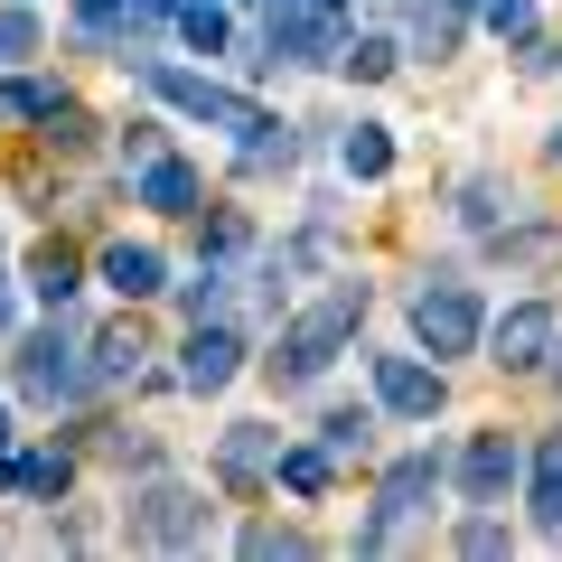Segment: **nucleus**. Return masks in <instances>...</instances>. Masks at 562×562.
<instances>
[{"mask_svg": "<svg viewBox=\"0 0 562 562\" xmlns=\"http://www.w3.org/2000/svg\"><path fill=\"white\" fill-rule=\"evenodd\" d=\"M103 281L122 301H150V291H169V262H160V244H103Z\"/></svg>", "mask_w": 562, "mask_h": 562, "instance_id": "ddd939ff", "label": "nucleus"}, {"mask_svg": "<svg viewBox=\"0 0 562 562\" xmlns=\"http://www.w3.org/2000/svg\"><path fill=\"white\" fill-rule=\"evenodd\" d=\"M85 140H94V113H76V103H57V113H47V150H66V160H76Z\"/></svg>", "mask_w": 562, "mask_h": 562, "instance_id": "c756f323", "label": "nucleus"}, {"mask_svg": "<svg viewBox=\"0 0 562 562\" xmlns=\"http://www.w3.org/2000/svg\"><path fill=\"white\" fill-rule=\"evenodd\" d=\"M319 441H328V460H366V450H375V413H366V403H338V413L319 422Z\"/></svg>", "mask_w": 562, "mask_h": 562, "instance_id": "6ab92c4d", "label": "nucleus"}, {"mask_svg": "<svg viewBox=\"0 0 562 562\" xmlns=\"http://www.w3.org/2000/svg\"><path fill=\"white\" fill-rule=\"evenodd\" d=\"M225 291H235V281H225L216 262H206L198 281H179V310H188V319H225Z\"/></svg>", "mask_w": 562, "mask_h": 562, "instance_id": "393cba45", "label": "nucleus"}, {"mask_svg": "<svg viewBox=\"0 0 562 562\" xmlns=\"http://www.w3.org/2000/svg\"><path fill=\"white\" fill-rule=\"evenodd\" d=\"M375 403H384V413H403V422H431L450 403L441 357H431V366H422V357H375Z\"/></svg>", "mask_w": 562, "mask_h": 562, "instance_id": "6e6552de", "label": "nucleus"}, {"mask_svg": "<svg viewBox=\"0 0 562 562\" xmlns=\"http://www.w3.org/2000/svg\"><path fill=\"white\" fill-rule=\"evenodd\" d=\"M140 357H150V347H140V328H132V319H122V328H103V338H94V384L140 375Z\"/></svg>", "mask_w": 562, "mask_h": 562, "instance_id": "aec40b11", "label": "nucleus"}, {"mask_svg": "<svg viewBox=\"0 0 562 562\" xmlns=\"http://www.w3.org/2000/svg\"><path fill=\"white\" fill-rule=\"evenodd\" d=\"M553 66H562V47H553Z\"/></svg>", "mask_w": 562, "mask_h": 562, "instance_id": "ea45409f", "label": "nucleus"}, {"mask_svg": "<svg viewBox=\"0 0 562 562\" xmlns=\"http://www.w3.org/2000/svg\"><path fill=\"white\" fill-rule=\"evenodd\" d=\"M122 66H132V76L169 103V113H188V122H216V132H244V122H254V103H244V94H225L216 76H188V66L140 57V47H122Z\"/></svg>", "mask_w": 562, "mask_h": 562, "instance_id": "7ed1b4c3", "label": "nucleus"}, {"mask_svg": "<svg viewBox=\"0 0 562 562\" xmlns=\"http://www.w3.org/2000/svg\"><path fill=\"white\" fill-rule=\"evenodd\" d=\"M301 10H328V20H338V10H347V0H301Z\"/></svg>", "mask_w": 562, "mask_h": 562, "instance_id": "f704fd0d", "label": "nucleus"}, {"mask_svg": "<svg viewBox=\"0 0 562 562\" xmlns=\"http://www.w3.org/2000/svg\"><path fill=\"white\" fill-rule=\"evenodd\" d=\"M553 160H562V132H553Z\"/></svg>", "mask_w": 562, "mask_h": 562, "instance_id": "4c0bfd02", "label": "nucleus"}, {"mask_svg": "<svg viewBox=\"0 0 562 562\" xmlns=\"http://www.w3.org/2000/svg\"><path fill=\"white\" fill-rule=\"evenodd\" d=\"M272 479L291 487V497H328V479H338V460H328V441H281Z\"/></svg>", "mask_w": 562, "mask_h": 562, "instance_id": "4468645a", "label": "nucleus"}, {"mask_svg": "<svg viewBox=\"0 0 562 562\" xmlns=\"http://www.w3.org/2000/svg\"><path fill=\"white\" fill-rule=\"evenodd\" d=\"M272 460H281V431H272V422H235V431L216 441V479L225 487H262V479H272Z\"/></svg>", "mask_w": 562, "mask_h": 562, "instance_id": "9d476101", "label": "nucleus"}, {"mask_svg": "<svg viewBox=\"0 0 562 562\" xmlns=\"http://www.w3.org/2000/svg\"><path fill=\"white\" fill-rule=\"evenodd\" d=\"M29 57H38V20H29V10H0V76L29 66Z\"/></svg>", "mask_w": 562, "mask_h": 562, "instance_id": "a878e982", "label": "nucleus"}, {"mask_svg": "<svg viewBox=\"0 0 562 562\" xmlns=\"http://www.w3.org/2000/svg\"><path fill=\"white\" fill-rule=\"evenodd\" d=\"M29 291H38L47 310H76V291H85L76 254H66V244H38V262H29Z\"/></svg>", "mask_w": 562, "mask_h": 562, "instance_id": "f3484780", "label": "nucleus"}, {"mask_svg": "<svg viewBox=\"0 0 562 562\" xmlns=\"http://www.w3.org/2000/svg\"><path fill=\"white\" fill-rule=\"evenodd\" d=\"M479 20L497 29L506 47H525V38H535V0H479Z\"/></svg>", "mask_w": 562, "mask_h": 562, "instance_id": "bb28decb", "label": "nucleus"}, {"mask_svg": "<svg viewBox=\"0 0 562 562\" xmlns=\"http://www.w3.org/2000/svg\"><path fill=\"white\" fill-rule=\"evenodd\" d=\"M160 150H169V132H160V122H122V160H132V169H150Z\"/></svg>", "mask_w": 562, "mask_h": 562, "instance_id": "2f4dec72", "label": "nucleus"}, {"mask_svg": "<svg viewBox=\"0 0 562 562\" xmlns=\"http://www.w3.org/2000/svg\"><path fill=\"white\" fill-rule=\"evenodd\" d=\"M198 235H206V254H244V244H254V225H244L235 206H225V216H206Z\"/></svg>", "mask_w": 562, "mask_h": 562, "instance_id": "473e14b6", "label": "nucleus"}, {"mask_svg": "<svg viewBox=\"0 0 562 562\" xmlns=\"http://www.w3.org/2000/svg\"><path fill=\"white\" fill-rule=\"evenodd\" d=\"M235 366H244V338H235L225 319H198V328H188V347H179V384H188V394L235 384Z\"/></svg>", "mask_w": 562, "mask_h": 562, "instance_id": "1a4fd4ad", "label": "nucleus"}, {"mask_svg": "<svg viewBox=\"0 0 562 562\" xmlns=\"http://www.w3.org/2000/svg\"><path fill=\"white\" fill-rule=\"evenodd\" d=\"M441 479H450V460H441V450H413V460H394V469H384V487H375V516L357 525V553H394V543L413 535L422 516H431Z\"/></svg>", "mask_w": 562, "mask_h": 562, "instance_id": "f03ea898", "label": "nucleus"}, {"mask_svg": "<svg viewBox=\"0 0 562 562\" xmlns=\"http://www.w3.org/2000/svg\"><path fill=\"white\" fill-rule=\"evenodd\" d=\"M66 103V85H47V76H20V85H0V122H47Z\"/></svg>", "mask_w": 562, "mask_h": 562, "instance_id": "4be33fe9", "label": "nucleus"}, {"mask_svg": "<svg viewBox=\"0 0 562 562\" xmlns=\"http://www.w3.org/2000/svg\"><path fill=\"white\" fill-rule=\"evenodd\" d=\"M553 347H562V310L553 301H516L497 328H487V366H497V375H535Z\"/></svg>", "mask_w": 562, "mask_h": 562, "instance_id": "423d86ee", "label": "nucleus"}, {"mask_svg": "<svg viewBox=\"0 0 562 562\" xmlns=\"http://www.w3.org/2000/svg\"><path fill=\"white\" fill-rule=\"evenodd\" d=\"M140 206H150V216H206V188H198V169H188V160H169V150H160V160L140 169Z\"/></svg>", "mask_w": 562, "mask_h": 562, "instance_id": "f8f14e48", "label": "nucleus"}, {"mask_svg": "<svg viewBox=\"0 0 562 562\" xmlns=\"http://www.w3.org/2000/svg\"><path fill=\"white\" fill-rule=\"evenodd\" d=\"M338 66H347V76H366V85L394 76V38H347V47H338Z\"/></svg>", "mask_w": 562, "mask_h": 562, "instance_id": "cd10ccee", "label": "nucleus"}, {"mask_svg": "<svg viewBox=\"0 0 562 562\" xmlns=\"http://www.w3.org/2000/svg\"><path fill=\"white\" fill-rule=\"evenodd\" d=\"M460 10H479V0H460Z\"/></svg>", "mask_w": 562, "mask_h": 562, "instance_id": "58836bf2", "label": "nucleus"}, {"mask_svg": "<svg viewBox=\"0 0 562 562\" xmlns=\"http://www.w3.org/2000/svg\"><path fill=\"white\" fill-rule=\"evenodd\" d=\"M450 479H460L469 506H506V497H516V479H525V450L506 441V431H469L460 460H450Z\"/></svg>", "mask_w": 562, "mask_h": 562, "instance_id": "0eeeda50", "label": "nucleus"}, {"mask_svg": "<svg viewBox=\"0 0 562 562\" xmlns=\"http://www.w3.org/2000/svg\"><path fill=\"white\" fill-rule=\"evenodd\" d=\"M0 450H10V413H0Z\"/></svg>", "mask_w": 562, "mask_h": 562, "instance_id": "e433bc0d", "label": "nucleus"}, {"mask_svg": "<svg viewBox=\"0 0 562 562\" xmlns=\"http://www.w3.org/2000/svg\"><path fill=\"white\" fill-rule=\"evenodd\" d=\"M450 543L487 562V553H506V525H497V516H487V506H479V516H469V525H460V535H450Z\"/></svg>", "mask_w": 562, "mask_h": 562, "instance_id": "7c9ffc66", "label": "nucleus"}, {"mask_svg": "<svg viewBox=\"0 0 562 562\" xmlns=\"http://www.w3.org/2000/svg\"><path fill=\"white\" fill-rule=\"evenodd\" d=\"M413 338L431 347V357H469V347L487 338L479 291H469L460 272H422V291H413Z\"/></svg>", "mask_w": 562, "mask_h": 562, "instance_id": "20e7f679", "label": "nucleus"}, {"mask_svg": "<svg viewBox=\"0 0 562 562\" xmlns=\"http://www.w3.org/2000/svg\"><path fill=\"white\" fill-rule=\"evenodd\" d=\"M516 206H525V198H516L506 179H469V188H460V216H469V225H516Z\"/></svg>", "mask_w": 562, "mask_h": 562, "instance_id": "5701e85b", "label": "nucleus"}, {"mask_svg": "<svg viewBox=\"0 0 562 562\" xmlns=\"http://www.w3.org/2000/svg\"><path fill=\"white\" fill-rule=\"evenodd\" d=\"M179 38L198 47V57H225V10L216 0H179Z\"/></svg>", "mask_w": 562, "mask_h": 562, "instance_id": "b1692460", "label": "nucleus"}, {"mask_svg": "<svg viewBox=\"0 0 562 562\" xmlns=\"http://www.w3.org/2000/svg\"><path fill=\"white\" fill-rule=\"evenodd\" d=\"M244 553H262V562H272V553H319V543H310L301 525H244Z\"/></svg>", "mask_w": 562, "mask_h": 562, "instance_id": "c85d7f7f", "label": "nucleus"}, {"mask_svg": "<svg viewBox=\"0 0 562 562\" xmlns=\"http://www.w3.org/2000/svg\"><path fill=\"white\" fill-rule=\"evenodd\" d=\"M122 525H132V543H150V553H188V543H206V497L179 487V479H150L122 506Z\"/></svg>", "mask_w": 562, "mask_h": 562, "instance_id": "39448f33", "label": "nucleus"}, {"mask_svg": "<svg viewBox=\"0 0 562 562\" xmlns=\"http://www.w3.org/2000/svg\"><path fill=\"white\" fill-rule=\"evenodd\" d=\"M497 262H516V272H553L562 235H553V225H497Z\"/></svg>", "mask_w": 562, "mask_h": 562, "instance_id": "a211bd4d", "label": "nucleus"}, {"mask_svg": "<svg viewBox=\"0 0 562 562\" xmlns=\"http://www.w3.org/2000/svg\"><path fill=\"white\" fill-rule=\"evenodd\" d=\"M262 10H272V0H262Z\"/></svg>", "mask_w": 562, "mask_h": 562, "instance_id": "a19ab883", "label": "nucleus"}, {"mask_svg": "<svg viewBox=\"0 0 562 562\" xmlns=\"http://www.w3.org/2000/svg\"><path fill=\"white\" fill-rule=\"evenodd\" d=\"M403 47L441 66L450 47H460V0H441V10H431V0H413V20H403Z\"/></svg>", "mask_w": 562, "mask_h": 562, "instance_id": "2eb2a0df", "label": "nucleus"}, {"mask_svg": "<svg viewBox=\"0 0 562 562\" xmlns=\"http://www.w3.org/2000/svg\"><path fill=\"white\" fill-rule=\"evenodd\" d=\"M20 328V291H10V272H0V338Z\"/></svg>", "mask_w": 562, "mask_h": 562, "instance_id": "72a5a7b5", "label": "nucleus"}, {"mask_svg": "<svg viewBox=\"0 0 562 562\" xmlns=\"http://www.w3.org/2000/svg\"><path fill=\"white\" fill-rule=\"evenodd\" d=\"M543 366H553V384H562V347H553V357H543Z\"/></svg>", "mask_w": 562, "mask_h": 562, "instance_id": "c9c22d12", "label": "nucleus"}, {"mask_svg": "<svg viewBox=\"0 0 562 562\" xmlns=\"http://www.w3.org/2000/svg\"><path fill=\"white\" fill-rule=\"evenodd\" d=\"M338 160H347V179H384V169H394V140H384V122H357V132L338 140Z\"/></svg>", "mask_w": 562, "mask_h": 562, "instance_id": "412c9836", "label": "nucleus"}, {"mask_svg": "<svg viewBox=\"0 0 562 562\" xmlns=\"http://www.w3.org/2000/svg\"><path fill=\"white\" fill-rule=\"evenodd\" d=\"M291 160H301V140H291L281 113H254L235 132V169H244V179H272V169H291Z\"/></svg>", "mask_w": 562, "mask_h": 562, "instance_id": "9b49d317", "label": "nucleus"}, {"mask_svg": "<svg viewBox=\"0 0 562 562\" xmlns=\"http://www.w3.org/2000/svg\"><path fill=\"white\" fill-rule=\"evenodd\" d=\"M357 319H366V281H338L319 310H301V319L281 328V357H272V375L281 384H319L328 366H338V347L357 338Z\"/></svg>", "mask_w": 562, "mask_h": 562, "instance_id": "f257e3e1", "label": "nucleus"}, {"mask_svg": "<svg viewBox=\"0 0 562 562\" xmlns=\"http://www.w3.org/2000/svg\"><path fill=\"white\" fill-rule=\"evenodd\" d=\"M535 535L562 543V431H543V450H535Z\"/></svg>", "mask_w": 562, "mask_h": 562, "instance_id": "dca6fc26", "label": "nucleus"}]
</instances>
